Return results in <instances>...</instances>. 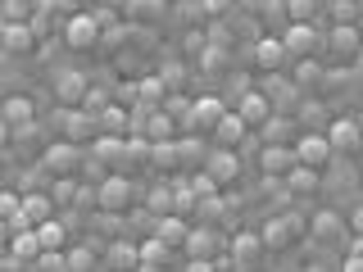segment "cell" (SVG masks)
Segmentation results:
<instances>
[{
  "instance_id": "6da1fadb",
  "label": "cell",
  "mask_w": 363,
  "mask_h": 272,
  "mask_svg": "<svg viewBox=\"0 0 363 272\" xmlns=\"http://www.w3.org/2000/svg\"><path fill=\"white\" fill-rule=\"evenodd\" d=\"M96 204H100V213H109V218H123V213L132 209V181L123 173H109L96 186Z\"/></svg>"
},
{
  "instance_id": "7a4b0ae2",
  "label": "cell",
  "mask_w": 363,
  "mask_h": 272,
  "mask_svg": "<svg viewBox=\"0 0 363 272\" xmlns=\"http://www.w3.org/2000/svg\"><path fill=\"white\" fill-rule=\"evenodd\" d=\"M82 145H73V141H55L50 145V150H45L41 154V168H45V173H50L55 181H64V177H73L77 173V168H82Z\"/></svg>"
},
{
  "instance_id": "3957f363",
  "label": "cell",
  "mask_w": 363,
  "mask_h": 272,
  "mask_svg": "<svg viewBox=\"0 0 363 272\" xmlns=\"http://www.w3.org/2000/svg\"><path fill=\"white\" fill-rule=\"evenodd\" d=\"M259 236H264V249H291L304 236V218H295V213H277V218L264 222Z\"/></svg>"
},
{
  "instance_id": "277c9868",
  "label": "cell",
  "mask_w": 363,
  "mask_h": 272,
  "mask_svg": "<svg viewBox=\"0 0 363 272\" xmlns=\"http://www.w3.org/2000/svg\"><path fill=\"white\" fill-rule=\"evenodd\" d=\"M332 145H327V136H318V132H309V136H300L295 141V164L300 168H309V173H323V168H332Z\"/></svg>"
},
{
  "instance_id": "5b68a950",
  "label": "cell",
  "mask_w": 363,
  "mask_h": 272,
  "mask_svg": "<svg viewBox=\"0 0 363 272\" xmlns=\"http://www.w3.org/2000/svg\"><path fill=\"white\" fill-rule=\"evenodd\" d=\"M259 168H264L268 181H277V177L286 181L295 168H300L295 164V145H259Z\"/></svg>"
},
{
  "instance_id": "8992f818",
  "label": "cell",
  "mask_w": 363,
  "mask_h": 272,
  "mask_svg": "<svg viewBox=\"0 0 363 272\" xmlns=\"http://www.w3.org/2000/svg\"><path fill=\"white\" fill-rule=\"evenodd\" d=\"M186 254H191V264H218V254H223V236H218V227H191Z\"/></svg>"
},
{
  "instance_id": "52a82bcc",
  "label": "cell",
  "mask_w": 363,
  "mask_h": 272,
  "mask_svg": "<svg viewBox=\"0 0 363 272\" xmlns=\"http://www.w3.org/2000/svg\"><path fill=\"white\" fill-rule=\"evenodd\" d=\"M327 145H332V154H359L363 150L359 118H336L332 128H327Z\"/></svg>"
},
{
  "instance_id": "ba28073f",
  "label": "cell",
  "mask_w": 363,
  "mask_h": 272,
  "mask_svg": "<svg viewBox=\"0 0 363 272\" xmlns=\"http://www.w3.org/2000/svg\"><path fill=\"white\" fill-rule=\"evenodd\" d=\"M60 128H64V141H73V145H82V141L96 145V136H100L96 118L86 109H60Z\"/></svg>"
},
{
  "instance_id": "9c48e42d",
  "label": "cell",
  "mask_w": 363,
  "mask_h": 272,
  "mask_svg": "<svg viewBox=\"0 0 363 272\" xmlns=\"http://www.w3.org/2000/svg\"><path fill=\"white\" fill-rule=\"evenodd\" d=\"M204 173L218 181V191H223V186H232V181L241 177V159H236V150H218V145H213V150L204 154Z\"/></svg>"
},
{
  "instance_id": "30bf717a",
  "label": "cell",
  "mask_w": 363,
  "mask_h": 272,
  "mask_svg": "<svg viewBox=\"0 0 363 272\" xmlns=\"http://www.w3.org/2000/svg\"><path fill=\"white\" fill-rule=\"evenodd\" d=\"M236 118H241L245 128H259V132H264V123L277 118V113H272V100L264 96V91H250V96L236 100Z\"/></svg>"
},
{
  "instance_id": "8fae6325",
  "label": "cell",
  "mask_w": 363,
  "mask_h": 272,
  "mask_svg": "<svg viewBox=\"0 0 363 272\" xmlns=\"http://www.w3.org/2000/svg\"><path fill=\"white\" fill-rule=\"evenodd\" d=\"M86 96H91L86 73H60V82H55V100H60V109H82Z\"/></svg>"
},
{
  "instance_id": "7c38bea8",
  "label": "cell",
  "mask_w": 363,
  "mask_h": 272,
  "mask_svg": "<svg viewBox=\"0 0 363 272\" xmlns=\"http://www.w3.org/2000/svg\"><path fill=\"white\" fill-rule=\"evenodd\" d=\"M259 249H264V236H259V232H236V236H232V254H227V264L241 268V272H250V268H255V259H259Z\"/></svg>"
},
{
  "instance_id": "4fadbf2b",
  "label": "cell",
  "mask_w": 363,
  "mask_h": 272,
  "mask_svg": "<svg viewBox=\"0 0 363 272\" xmlns=\"http://www.w3.org/2000/svg\"><path fill=\"white\" fill-rule=\"evenodd\" d=\"M64 41L73 45V50H96L100 45V28L91 23V14H77L64 23Z\"/></svg>"
},
{
  "instance_id": "5bb4252c",
  "label": "cell",
  "mask_w": 363,
  "mask_h": 272,
  "mask_svg": "<svg viewBox=\"0 0 363 272\" xmlns=\"http://www.w3.org/2000/svg\"><path fill=\"white\" fill-rule=\"evenodd\" d=\"M37 50V32L28 23H5L0 28V55H28Z\"/></svg>"
},
{
  "instance_id": "9a60e30c",
  "label": "cell",
  "mask_w": 363,
  "mask_h": 272,
  "mask_svg": "<svg viewBox=\"0 0 363 272\" xmlns=\"http://www.w3.org/2000/svg\"><path fill=\"white\" fill-rule=\"evenodd\" d=\"M0 123H5L9 132L28 128V123H37V105H32L28 96H9V100H0Z\"/></svg>"
},
{
  "instance_id": "2e32d148",
  "label": "cell",
  "mask_w": 363,
  "mask_h": 272,
  "mask_svg": "<svg viewBox=\"0 0 363 272\" xmlns=\"http://www.w3.org/2000/svg\"><path fill=\"white\" fill-rule=\"evenodd\" d=\"M281 45H286V60H309L313 45H318V28L313 23H300V28H286V37H281Z\"/></svg>"
},
{
  "instance_id": "e0dca14e",
  "label": "cell",
  "mask_w": 363,
  "mask_h": 272,
  "mask_svg": "<svg viewBox=\"0 0 363 272\" xmlns=\"http://www.w3.org/2000/svg\"><path fill=\"white\" fill-rule=\"evenodd\" d=\"M223 113H227V105H223L218 96H204V100H196V105H191V132H213Z\"/></svg>"
},
{
  "instance_id": "ac0fdd59",
  "label": "cell",
  "mask_w": 363,
  "mask_h": 272,
  "mask_svg": "<svg viewBox=\"0 0 363 272\" xmlns=\"http://www.w3.org/2000/svg\"><path fill=\"white\" fill-rule=\"evenodd\" d=\"M245 136H250V128L236 118V109H227L223 118H218V128H213V145H218V150H236Z\"/></svg>"
},
{
  "instance_id": "d6986e66",
  "label": "cell",
  "mask_w": 363,
  "mask_h": 272,
  "mask_svg": "<svg viewBox=\"0 0 363 272\" xmlns=\"http://www.w3.org/2000/svg\"><path fill=\"white\" fill-rule=\"evenodd\" d=\"M155 241H164L168 249H186V241H191V222L186 218H177V213H168V218H159V227H155Z\"/></svg>"
},
{
  "instance_id": "ffe728a7",
  "label": "cell",
  "mask_w": 363,
  "mask_h": 272,
  "mask_svg": "<svg viewBox=\"0 0 363 272\" xmlns=\"http://www.w3.org/2000/svg\"><path fill=\"white\" fill-rule=\"evenodd\" d=\"M255 64L264 68V73H277V68L286 64V45L277 37H255Z\"/></svg>"
},
{
  "instance_id": "44dd1931",
  "label": "cell",
  "mask_w": 363,
  "mask_h": 272,
  "mask_svg": "<svg viewBox=\"0 0 363 272\" xmlns=\"http://www.w3.org/2000/svg\"><path fill=\"white\" fill-rule=\"evenodd\" d=\"M332 55L336 60H354L363 55V32L359 28H332Z\"/></svg>"
},
{
  "instance_id": "7402d4cb",
  "label": "cell",
  "mask_w": 363,
  "mask_h": 272,
  "mask_svg": "<svg viewBox=\"0 0 363 272\" xmlns=\"http://www.w3.org/2000/svg\"><path fill=\"white\" fill-rule=\"evenodd\" d=\"M105 264H109V272H141V249L128 245V241H113Z\"/></svg>"
},
{
  "instance_id": "603a6c76",
  "label": "cell",
  "mask_w": 363,
  "mask_h": 272,
  "mask_svg": "<svg viewBox=\"0 0 363 272\" xmlns=\"http://www.w3.org/2000/svg\"><path fill=\"white\" fill-rule=\"evenodd\" d=\"M37 241H41V254H64V245H68V222H60V218L41 222V227H37Z\"/></svg>"
},
{
  "instance_id": "cb8c5ba5",
  "label": "cell",
  "mask_w": 363,
  "mask_h": 272,
  "mask_svg": "<svg viewBox=\"0 0 363 272\" xmlns=\"http://www.w3.org/2000/svg\"><path fill=\"white\" fill-rule=\"evenodd\" d=\"M23 218H28L32 227L50 222V218H55V200L41 196V191H28V196H23Z\"/></svg>"
},
{
  "instance_id": "d4e9b609",
  "label": "cell",
  "mask_w": 363,
  "mask_h": 272,
  "mask_svg": "<svg viewBox=\"0 0 363 272\" xmlns=\"http://www.w3.org/2000/svg\"><path fill=\"white\" fill-rule=\"evenodd\" d=\"M164 100H168V86H164V77H141V86H136V105L141 109H164Z\"/></svg>"
},
{
  "instance_id": "484cf974",
  "label": "cell",
  "mask_w": 363,
  "mask_h": 272,
  "mask_svg": "<svg viewBox=\"0 0 363 272\" xmlns=\"http://www.w3.org/2000/svg\"><path fill=\"white\" fill-rule=\"evenodd\" d=\"M9 254H14L18 264H41V241H37V232H18L14 241H9Z\"/></svg>"
},
{
  "instance_id": "4316f807",
  "label": "cell",
  "mask_w": 363,
  "mask_h": 272,
  "mask_svg": "<svg viewBox=\"0 0 363 272\" xmlns=\"http://www.w3.org/2000/svg\"><path fill=\"white\" fill-rule=\"evenodd\" d=\"M91 159H100V164H118L123 154H128V141L123 136H96V145H91Z\"/></svg>"
},
{
  "instance_id": "83f0119b",
  "label": "cell",
  "mask_w": 363,
  "mask_h": 272,
  "mask_svg": "<svg viewBox=\"0 0 363 272\" xmlns=\"http://www.w3.org/2000/svg\"><path fill=\"white\" fill-rule=\"evenodd\" d=\"M359 14H363V5H354V0H332L327 5V18L336 28H359Z\"/></svg>"
},
{
  "instance_id": "f1b7e54d",
  "label": "cell",
  "mask_w": 363,
  "mask_h": 272,
  "mask_svg": "<svg viewBox=\"0 0 363 272\" xmlns=\"http://www.w3.org/2000/svg\"><path fill=\"white\" fill-rule=\"evenodd\" d=\"M168 254H173V249H168L164 241H155V236H150V241L141 245V272H159V268L168 264Z\"/></svg>"
},
{
  "instance_id": "f546056e",
  "label": "cell",
  "mask_w": 363,
  "mask_h": 272,
  "mask_svg": "<svg viewBox=\"0 0 363 272\" xmlns=\"http://www.w3.org/2000/svg\"><path fill=\"white\" fill-rule=\"evenodd\" d=\"M340 227H345V222H340V213L327 209V213H313V227H309V232L318 236V241H336V236H340Z\"/></svg>"
},
{
  "instance_id": "4dcf8cb0",
  "label": "cell",
  "mask_w": 363,
  "mask_h": 272,
  "mask_svg": "<svg viewBox=\"0 0 363 272\" xmlns=\"http://www.w3.org/2000/svg\"><path fill=\"white\" fill-rule=\"evenodd\" d=\"M37 14V5H28V0H0V23H32Z\"/></svg>"
},
{
  "instance_id": "1f68e13d",
  "label": "cell",
  "mask_w": 363,
  "mask_h": 272,
  "mask_svg": "<svg viewBox=\"0 0 363 272\" xmlns=\"http://www.w3.org/2000/svg\"><path fill=\"white\" fill-rule=\"evenodd\" d=\"M91 268H96V249L91 245H77L64 254V272H91Z\"/></svg>"
},
{
  "instance_id": "d6a6232c",
  "label": "cell",
  "mask_w": 363,
  "mask_h": 272,
  "mask_svg": "<svg viewBox=\"0 0 363 272\" xmlns=\"http://www.w3.org/2000/svg\"><path fill=\"white\" fill-rule=\"evenodd\" d=\"M286 9V18H291V28H300V23H313V14L323 5H313V0H291V5H281Z\"/></svg>"
},
{
  "instance_id": "836d02e7",
  "label": "cell",
  "mask_w": 363,
  "mask_h": 272,
  "mask_svg": "<svg viewBox=\"0 0 363 272\" xmlns=\"http://www.w3.org/2000/svg\"><path fill=\"white\" fill-rule=\"evenodd\" d=\"M186 186H191V196H196V200H213V196H218V181L204 173V168H200L196 177H186Z\"/></svg>"
},
{
  "instance_id": "e575fe53",
  "label": "cell",
  "mask_w": 363,
  "mask_h": 272,
  "mask_svg": "<svg viewBox=\"0 0 363 272\" xmlns=\"http://www.w3.org/2000/svg\"><path fill=\"white\" fill-rule=\"evenodd\" d=\"M286 186L295 191V196H313V191H318V173H309V168H295V173L286 177Z\"/></svg>"
},
{
  "instance_id": "d590c367",
  "label": "cell",
  "mask_w": 363,
  "mask_h": 272,
  "mask_svg": "<svg viewBox=\"0 0 363 272\" xmlns=\"http://www.w3.org/2000/svg\"><path fill=\"white\" fill-rule=\"evenodd\" d=\"M291 141V123L286 118H268L264 123V145H286Z\"/></svg>"
},
{
  "instance_id": "8d00e7d4",
  "label": "cell",
  "mask_w": 363,
  "mask_h": 272,
  "mask_svg": "<svg viewBox=\"0 0 363 272\" xmlns=\"http://www.w3.org/2000/svg\"><path fill=\"white\" fill-rule=\"evenodd\" d=\"M150 164H159V168H177V164H182V145H177V141H168V145H155Z\"/></svg>"
},
{
  "instance_id": "74e56055",
  "label": "cell",
  "mask_w": 363,
  "mask_h": 272,
  "mask_svg": "<svg viewBox=\"0 0 363 272\" xmlns=\"http://www.w3.org/2000/svg\"><path fill=\"white\" fill-rule=\"evenodd\" d=\"M18 213H23V196H14V191H0V218L14 222Z\"/></svg>"
},
{
  "instance_id": "f35d334b",
  "label": "cell",
  "mask_w": 363,
  "mask_h": 272,
  "mask_svg": "<svg viewBox=\"0 0 363 272\" xmlns=\"http://www.w3.org/2000/svg\"><path fill=\"white\" fill-rule=\"evenodd\" d=\"M150 209L159 213V218H168V213H173V186H159L150 196Z\"/></svg>"
},
{
  "instance_id": "ab89813d",
  "label": "cell",
  "mask_w": 363,
  "mask_h": 272,
  "mask_svg": "<svg viewBox=\"0 0 363 272\" xmlns=\"http://www.w3.org/2000/svg\"><path fill=\"white\" fill-rule=\"evenodd\" d=\"M295 77H300V82H304V86H309V82H318V77H323V64H313V60H304L300 68H295Z\"/></svg>"
},
{
  "instance_id": "60d3db41",
  "label": "cell",
  "mask_w": 363,
  "mask_h": 272,
  "mask_svg": "<svg viewBox=\"0 0 363 272\" xmlns=\"http://www.w3.org/2000/svg\"><path fill=\"white\" fill-rule=\"evenodd\" d=\"M91 23H96V28L105 32V28H118V14H113V9L105 5V9H96V14H91Z\"/></svg>"
},
{
  "instance_id": "b9f144b4",
  "label": "cell",
  "mask_w": 363,
  "mask_h": 272,
  "mask_svg": "<svg viewBox=\"0 0 363 272\" xmlns=\"http://www.w3.org/2000/svg\"><path fill=\"white\" fill-rule=\"evenodd\" d=\"M159 77H164V86H168V91H173V86L182 82V77H186V68H177V64H168V68H164V73H159Z\"/></svg>"
},
{
  "instance_id": "7bdbcfd3",
  "label": "cell",
  "mask_w": 363,
  "mask_h": 272,
  "mask_svg": "<svg viewBox=\"0 0 363 272\" xmlns=\"http://www.w3.org/2000/svg\"><path fill=\"white\" fill-rule=\"evenodd\" d=\"M323 118H327L323 105H304V123H323Z\"/></svg>"
},
{
  "instance_id": "ee69618b",
  "label": "cell",
  "mask_w": 363,
  "mask_h": 272,
  "mask_svg": "<svg viewBox=\"0 0 363 272\" xmlns=\"http://www.w3.org/2000/svg\"><path fill=\"white\" fill-rule=\"evenodd\" d=\"M200 45H204V37H200V32H186V55H196Z\"/></svg>"
},
{
  "instance_id": "f6af8a7d",
  "label": "cell",
  "mask_w": 363,
  "mask_h": 272,
  "mask_svg": "<svg viewBox=\"0 0 363 272\" xmlns=\"http://www.w3.org/2000/svg\"><path fill=\"white\" fill-rule=\"evenodd\" d=\"M340 272H363V254H350V259H345V268H340Z\"/></svg>"
},
{
  "instance_id": "bcb514c9",
  "label": "cell",
  "mask_w": 363,
  "mask_h": 272,
  "mask_svg": "<svg viewBox=\"0 0 363 272\" xmlns=\"http://www.w3.org/2000/svg\"><path fill=\"white\" fill-rule=\"evenodd\" d=\"M18 268H23V264H18L14 254H5V259H0V272H18Z\"/></svg>"
},
{
  "instance_id": "7dc6e473",
  "label": "cell",
  "mask_w": 363,
  "mask_h": 272,
  "mask_svg": "<svg viewBox=\"0 0 363 272\" xmlns=\"http://www.w3.org/2000/svg\"><path fill=\"white\" fill-rule=\"evenodd\" d=\"M350 227H354V232L363 236V204H359V209H354V213H350Z\"/></svg>"
},
{
  "instance_id": "c3c4849f",
  "label": "cell",
  "mask_w": 363,
  "mask_h": 272,
  "mask_svg": "<svg viewBox=\"0 0 363 272\" xmlns=\"http://www.w3.org/2000/svg\"><path fill=\"white\" fill-rule=\"evenodd\" d=\"M9 241H14V232H9V222L0 218V245H9Z\"/></svg>"
},
{
  "instance_id": "681fc988",
  "label": "cell",
  "mask_w": 363,
  "mask_h": 272,
  "mask_svg": "<svg viewBox=\"0 0 363 272\" xmlns=\"http://www.w3.org/2000/svg\"><path fill=\"white\" fill-rule=\"evenodd\" d=\"M9 141H14V132H9V128H5V123H0V150H5V145H9Z\"/></svg>"
},
{
  "instance_id": "f907efd6",
  "label": "cell",
  "mask_w": 363,
  "mask_h": 272,
  "mask_svg": "<svg viewBox=\"0 0 363 272\" xmlns=\"http://www.w3.org/2000/svg\"><path fill=\"white\" fill-rule=\"evenodd\" d=\"M191 272H218L213 264H191Z\"/></svg>"
},
{
  "instance_id": "816d5d0a",
  "label": "cell",
  "mask_w": 363,
  "mask_h": 272,
  "mask_svg": "<svg viewBox=\"0 0 363 272\" xmlns=\"http://www.w3.org/2000/svg\"><path fill=\"white\" fill-rule=\"evenodd\" d=\"M359 164H363V150H359Z\"/></svg>"
},
{
  "instance_id": "f5cc1de1",
  "label": "cell",
  "mask_w": 363,
  "mask_h": 272,
  "mask_svg": "<svg viewBox=\"0 0 363 272\" xmlns=\"http://www.w3.org/2000/svg\"><path fill=\"white\" fill-rule=\"evenodd\" d=\"M359 128H363V118H359Z\"/></svg>"
},
{
  "instance_id": "db71d44e",
  "label": "cell",
  "mask_w": 363,
  "mask_h": 272,
  "mask_svg": "<svg viewBox=\"0 0 363 272\" xmlns=\"http://www.w3.org/2000/svg\"><path fill=\"white\" fill-rule=\"evenodd\" d=\"M0 28H5V23H0Z\"/></svg>"
}]
</instances>
